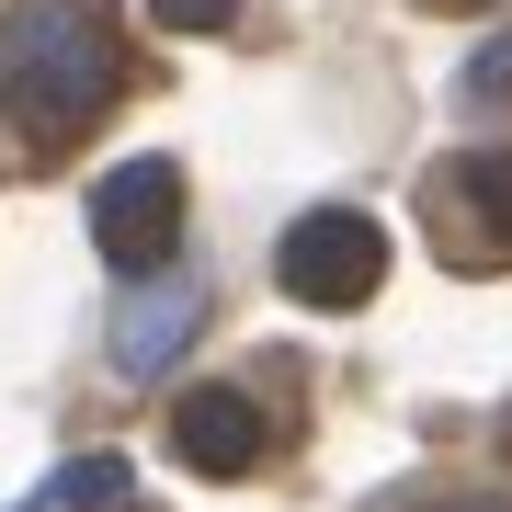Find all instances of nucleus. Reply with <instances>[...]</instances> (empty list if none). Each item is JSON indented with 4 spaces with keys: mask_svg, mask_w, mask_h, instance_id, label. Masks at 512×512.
I'll list each match as a JSON object with an SVG mask.
<instances>
[{
    "mask_svg": "<svg viewBox=\"0 0 512 512\" xmlns=\"http://www.w3.org/2000/svg\"><path fill=\"white\" fill-rule=\"evenodd\" d=\"M114 92H126V46H114L103 0H23L12 35H0V114L35 148L92 137Z\"/></svg>",
    "mask_w": 512,
    "mask_h": 512,
    "instance_id": "obj_1",
    "label": "nucleus"
},
{
    "mask_svg": "<svg viewBox=\"0 0 512 512\" xmlns=\"http://www.w3.org/2000/svg\"><path fill=\"white\" fill-rule=\"evenodd\" d=\"M421 228L456 274H512V148H456L421 171Z\"/></svg>",
    "mask_w": 512,
    "mask_h": 512,
    "instance_id": "obj_2",
    "label": "nucleus"
},
{
    "mask_svg": "<svg viewBox=\"0 0 512 512\" xmlns=\"http://www.w3.org/2000/svg\"><path fill=\"white\" fill-rule=\"evenodd\" d=\"M274 274L296 308H365V296L387 285V228L365 217V205H319V217H296L274 239Z\"/></svg>",
    "mask_w": 512,
    "mask_h": 512,
    "instance_id": "obj_3",
    "label": "nucleus"
},
{
    "mask_svg": "<svg viewBox=\"0 0 512 512\" xmlns=\"http://www.w3.org/2000/svg\"><path fill=\"white\" fill-rule=\"evenodd\" d=\"M171 239H183V171H171V160L103 171V194H92V251L114 262V274L148 285V274L171 262Z\"/></svg>",
    "mask_w": 512,
    "mask_h": 512,
    "instance_id": "obj_4",
    "label": "nucleus"
},
{
    "mask_svg": "<svg viewBox=\"0 0 512 512\" xmlns=\"http://www.w3.org/2000/svg\"><path fill=\"white\" fill-rule=\"evenodd\" d=\"M262 444H274V421H262L239 387H194V399H171V456L194 478H251Z\"/></svg>",
    "mask_w": 512,
    "mask_h": 512,
    "instance_id": "obj_5",
    "label": "nucleus"
},
{
    "mask_svg": "<svg viewBox=\"0 0 512 512\" xmlns=\"http://www.w3.org/2000/svg\"><path fill=\"white\" fill-rule=\"evenodd\" d=\"M194 319H205V296H194V285H171V296H137V308L114 319V365H126V376H160V353L183 342Z\"/></svg>",
    "mask_w": 512,
    "mask_h": 512,
    "instance_id": "obj_6",
    "label": "nucleus"
},
{
    "mask_svg": "<svg viewBox=\"0 0 512 512\" xmlns=\"http://www.w3.org/2000/svg\"><path fill=\"white\" fill-rule=\"evenodd\" d=\"M46 501L57 512H114V501H126V467H114V456H80V467H57Z\"/></svg>",
    "mask_w": 512,
    "mask_h": 512,
    "instance_id": "obj_7",
    "label": "nucleus"
},
{
    "mask_svg": "<svg viewBox=\"0 0 512 512\" xmlns=\"http://www.w3.org/2000/svg\"><path fill=\"white\" fill-rule=\"evenodd\" d=\"M148 12H160L171 35H217V23H239V0H148Z\"/></svg>",
    "mask_w": 512,
    "mask_h": 512,
    "instance_id": "obj_8",
    "label": "nucleus"
},
{
    "mask_svg": "<svg viewBox=\"0 0 512 512\" xmlns=\"http://www.w3.org/2000/svg\"><path fill=\"white\" fill-rule=\"evenodd\" d=\"M467 92H478V103H512V46L478 57V69H467Z\"/></svg>",
    "mask_w": 512,
    "mask_h": 512,
    "instance_id": "obj_9",
    "label": "nucleus"
},
{
    "mask_svg": "<svg viewBox=\"0 0 512 512\" xmlns=\"http://www.w3.org/2000/svg\"><path fill=\"white\" fill-rule=\"evenodd\" d=\"M433 512H512V501H433Z\"/></svg>",
    "mask_w": 512,
    "mask_h": 512,
    "instance_id": "obj_10",
    "label": "nucleus"
},
{
    "mask_svg": "<svg viewBox=\"0 0 512 512\" xmlns=\"http://www.w3.org/2000/svg\"><path fill=\"white\" fill-rule=\"evenodd\" d=\"M114 512H137V501H114Z\"/></svg>",
    "mask_w": 512,
    "mask_h": 512,
    "instance_id": "obj_11",
    "label": "nucleus"
}]
</instances>
